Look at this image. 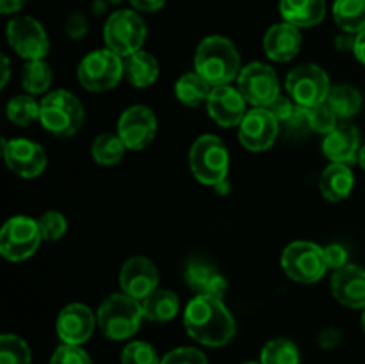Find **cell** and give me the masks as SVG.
Instances as JSON below:
<instances>
[{
  "label": "cell",
  "mask_w": 365,
  "mask_h": 364,
  "mask_svg": "<svg viewBox=\"0 0 365 364\" xmlns=\"http://www.w3.org/2000/svg\"><path fill=\"white\" fill-rule=\"evenodd\" d=\"M184 327L195 341L205 346H223L235 335V320L223 298L196 295L184 310Z\"/></svg>",
  "instance_id": "obj_1"
},
{
  "label": "cell",
  "mask_w": 365,
  "mask_h": 364,
  "mask_svg": "<svg viewBox=\"0 0 365 364\" xmlns=\"http://www.w3.org/2000/svg\"><path fill=\"white\" fill-rule=\"evenodd\" d=\"M241 57L225 36H207L195 54V71L212 88L230 84L241 74Z\"/></svg>",
  "instance_id": "obj_2"
},
{
  "label": "cell",
  "mask_w": 365,
  "mask_h": 364,
  "mask_svg": "<svg viewBox=\"0 0 365 364\" xmlns=\"http://www.w3.org/2000/svg\"><path fill=\"white\" fill-rule=\"evenodd\" d=\"M143 318L145 314H143L141 302L125 293L109 295L96 310V323L100 330L113 341L132 338L141 327Z\"/></svg>",
  "instance_id": "obj_3"
},
{
  "label": "cell",
  "mask_w": 365,
  "mask_h": 364,
  "mask_svg": "<svg viewBox=\"0 0 365 364\" xmlns=\"http://www.w3.org/2000/svg\"><path fill=\"white\" fill-rule=\"evenodd\" d=\"M84 120L86 113L81 100L66 89L46 93L39 102V123L57 138L77 134Z\"/></svg>",
  "instance_id": "obj_4"
},
{
  "label": "cell",
  "mask_w": 365,
  "mask_h": 364,
  "mask_svg": "<svg viewBox=\"0 0 365 364\" xmlns=\"http://www.w3.org/2000/svg\"><path fill=\"white\" fill-rule=\"evenodd\" d=\"M189 164L196 181L216 189L227 182L230 156L225 143L214 134H203L195 139L189 152Z\"/></svg>",
  "instance_id": "obj_5"
},
{
  "label": "cell",
  "mask_w": 365,
  "mask_h": 364,
  "mask_svg": "<svg viewBox=\"0 0 365 364\" xmlns=\"http://www.w3.org/2000/svg\"><path fill=\"white\" fill-rule=\"evenodd\" d=\"M78 82L88 91H107L120 84L125 77L123 57L109 49L89 52L77 68Z\"/></svg>",
  "instance_id": "obj_6"
},
{
  "label": "cell",
  "mask_w": 365,
  "mask_h": 364,
  "mask_svg": "<svg viewBox=\"0 0 365 364\" xmlns=\"http://www.w3.org/2000/svg\"><path fill=\"white\" fill-rule=\"evenodd\" d=\"M285 275L299 284H314L328 271L324 248L312 241H292L282 252Z\"/></svg>",
  "instance_id": "obj_7"
},
{
  "label": "cell",
  "mask_w": 365,
  "mask_h": 364,
  "mask_svg": "<svg viewBox=\"0 0 365 364\" xmlns=\"http://www.w3.org/2000/svg\"><path fill=\"white\" fill-rule=\"evenodd\" d=\"M103 39L107 49L120 57L139 52L146 39V24L135 11L121 9L109 16L103 27Z\"/></svg>",
  "instance_id": "obj_8"
},
{
  "label": "cell",
  "mask_w": 365,
  "mask_h": 364,
  "mask_svg": "<svg viewBox=\"0 0 365 364\" xmlns=\"http://www.w3.org/2000/svg\"><path fill=\"white\" fill-rule=\"evenodd\" d=\"M285 89L298 106L310 109L327 102L331 84L330 77L321 66L299 64L287 74Z\"/></svg>",
  "instance_id": "obj_9"
},
{
  "label": "cell",
  "mask_w": 365,
  "mask_h": 364,
  "mask_svg": "<svg viewBox=\"0 0 365 364\" xmlns=\"http://www.w3.org/2000/svg\"><path fill=\"white\" fill-rule=\"evenodd\" d=\"M43 241L38 220L29 216H13L0 231V253L7 261L21 263L36 253Z\"/></svg>",
  "instance_id": "obj_10"
},
{
  "label": "cell",
  "mask_w": 365,
  "mask_h": 364,
  "mask_svg": "<svg viewBox=\"0 0 365 364\" xmlns=\"http://www.w3.org/2000/svg\"><path fill=\"white\" fill-rule=\"evenodd\" d=\"M237 89L253 107H267L280 96L277 71L266 63H250L242 66L237 77Z\"/></svg>",
  "instance_id": "obj_11"
},
{
  "label": "cell",
  "mask_w": 365,
  "mask_h": 364,
  "mask_svg": "<svg viewBox=\"0 0 365 364\" xmlns=\"http://www.w3.org/2000/svg\"><path fill=\"white\" fill-rule=\"evenodd\" d=\"M7 41L25 61L45 59L50 50L48 34L36 18L16 16L7 24Z\"/></svg>",
  "instance_id": "obj_12"
},
{
  "label": "cell",
  "mask_w": 365,
  "mask_h": 364,
  "mask_svg": "<svg viewBox=\"0 0 365 364\" xmlns=\"http://www.w3.org/2000/svg\"><path fill=\"white\" fill-rule=\"evenodd\" d=\"M2 156L7 168L24 178H34L46 168V152L27 138L2 139Z\"/></svg>",
  "instance_id": "obj_13"
},
{
  "label": "cell",
  "mask_w": 365,
  "mask_h": 364,
  "mask_svg": "<svg viewBox=\"0 0 365 364\" xmlns=\"http://www.w3.org/2000/svg\"><path fill=\"white\" fill-rule=\"evenodd\" d=\"M280 134V123L266 107H253L239 123V141L250 152L271 148Z\"/></svg>",
  "instance_id": "obj_14"
},
{
  "label": "cell",
  "mask_w": 365,
  "mask_h": 364,
  "mask_svg": "<svg viewBox=\"0 0 365 364\" xmlns=\"http://www.w3.org/2000/svg\"><path fill=\"white\" fill-rule=\"evenodd\" d=\"M157 134V118L146 106H132L118 120V136L127 150H143Z\"/></svg>",
  "instance_id": "obj_15"
},
{
  "label": "cell",
  "mask_w": 365,
  "mask_h": 364,
  "mask_svg": "<svg viewBox=\"0 0 365 364\" xmlns=\"http://www.w3.org/2000/svg\"><path fill=\"white\" fill-rule=\"evenodd\" d=\"M120 285L125 295L143 302L146 296L152 295L159 288V271L155 264L146 257H130L121 266Z\"/></svg>",
  "instance_id": "obj_16"
},
{
  "label": "cell",
  "mask_w": 365,
  "mask_h": 364,
  "mask_svg": "<svg viewBox=\"0 0 365 364\" xmlns=\"http://www.w3.org/2000/svg\"><path fill=\"white\" fill-rule=\"evenodd\" d=\"M96 314L84 303H68L59 313L56 321L57 335L66 345H77L88 341L96 327Z\"/></svg>",
  "instance_id": "obj_17"
},
{
  "label": "cell",
  "mask_w": 365,
  "mask_h": 364,
  "mask_svg": "<svg viewBox=\"0 0 365 364\" xmlns=\"http://www.w3.org/2000/svg\"><path fill=\"white\" fill-rule=\"evenodd\" d=\"M246 100L237 88L230 84L212 88L209 100H207V111L210 118L221 127H239L242 118L246 116Z\"/></svg>",
  "instance_id": "obj_18"
},
{
  "label": "cell",
  "mask_w": 365,
  "mask_h": 364,
  "mask_svg": "<svg viewBox=\"0 0 365 364\" xmlns=\"http://www.w3.org/2000/svg\"><path fill=\"white\" fill-rule=\"evenodd\" d=\"M360 132L355 125L351 123H339L331 132H328L323 139L324 157L331 163L351 164L359 161L360 153Z\"/></svg>",
  "instance_id": "obj_19"
},
{
  "label": "cell",
  "mask_w": 365,
  "mask_h": 364,
  "mask_svg": "<svg viewBox=\"0 0 365 364\" xmlns=\"http://www.w3.org/2000/svg\"><path fill=\"white\" fill-rule=\"evenodd\" d=\"M331 293L339 303L351 309H365V270L355 264L341 268L331 277Z\"/></svg>",
  "instance_id": "obj_20"
},
{
  "label": "cell",
  "mask_w": 365,
  "mask_h": 364,
  "mask_svg": "<svg viewBox=\"0 0 365 364\" xmlns=\"http://www.w3.org/2000/svg\"><path fill=\"white\" fill-rule=\"evenodd\" d=\"M299 50H302V34L298 27L284 21L267 29L264 36V52L271 61L287 63L298 56Z\"/></svg>",
  "instance_id": "obj_21"
},
{
  "label": "cell",
  "mask_w": 365,
  "mask_h": 364,
  "mask_svg": "<svg viewBox=\"0 0 365 364\" xmlns=\"http://www.w3.org/2000/svg\"><path fill=\"white\" fill-rule=\"evenodd\" d=\"M184 277L189 288L196 295L223 298L228 289V280L223 277V273H220L216 266H212V264L203 259L189 261L187 266H185Z\"/></svg>",
  "instance_id": "obj_22"
},
{
  "label": "cell",
  "mask_w": 365,
  "mask_h": 364,
  "mask_svg": "<svg viewBox=\"0 0 365 364\" xmlns=\"http://www.w3.org/2000/svg\"><path fill=\"white\" fill-rule=\"evenodd\" d=\"M355 188V175L348 164L331 163L319 177L321 195L330 202H342L351 195Z\"/></svg>",
  "instance_id": "obj_23"
},
{
  "label": "cell",
  "mask_w": 365,
  "mask_h": 364,
  "mask_svg": "<svg viewBox=\"0 0 365 364\" xmlns=\"http://www.w3.org/2000/svg\"><path fill=\"white\" fill-rule=\"evenodd\" d=\"M280 14L294 27H314L327 14L324 0H280Z\"/></svg>",
  "instance_id": "obj_24"
},
{
  "label": "cell",
  "mask_w": 365,
  "mask_h": 364,
  "mask_svg": "<svg viewBox=\"0 0 365 364\" xmlns=\"http://www.w3.org/2000/svg\"><path fill=\"white\" fill-rule=\"evenodd\" d=\"M125 79L134 88H148L159 77V61L150 52L139 50L123 59Z\"/></svg>",
  "instance_id": "obj_25"
},
{
  "label": "cell",
  "mask_w": 365,
  "mask_h": 364,
  "mask_svg": "<svg viewBox=\"0 0 365 364\" xmlns=\"http://www.w3.org/2000/svg\"><path fill=\"white\" fill-rule=\"evenodd\" d=\"M141 305L146 320L157 321V323H166V321L173 320L178 314L180 300H178L177 293L170 291V289L157 288L152 295H148L143 300Z\"/></svg>",
  "instance_id": "obj_26"
},
{
  "label": "cell",
  "mask_w": 365,
  "mask_h": 364,
  "mask_svg": "<svg viewBox=\"0 0 365 364\" xmlns=\"http://www.w3.org/2000/svg\"><path fill=\"white\" fill-rule=\"evenodd\" d=\"M210 93H212V86L198 75L196 71L185 74L175 82V95L180 100L184 106L187 107H198L203 102L207 103Z\"/></svg>",
  "instance_id": "obj_27"
},
{
  "label": "cell",
  "mask_w": 365,
  "mask_h": 364,
  "mask_svg": "<svg viewBox=\"0 0 365 364\" xmlns=\"http://www.w3.org/2000/svg\"><path fill=\"white\" fill-rule=\"evenodd\" d=\"M327 103L339 120H348V118L359 114L360 107H362V95L359 89L349 84L331 86Z\"/></svg>",
  "instance_id": "obj_28"
},
{
  "label": "cell",
  "mask_w": 365,
  "mask_h": 364,
  "mask_svg": "<svg viewBox=\"0 0 365 364\" xmlns=\"http://www.w3.org/2000/svg\"><path fill=\"white\" fill-rule=\"evenodd\" d=\"M331 13L342 31L351 34L365 31V0H335Z\"/></svg>",
  "instance_id": "obj_29"
},
{
  "label": "cell",
  "mask_w": 365,
  "mask_h": 364,
  "mask_svg": "<svg viewBox=\"0 0 365 364\" xmlns=\"http://www.w3.org/2000/svg\"><path fill=\"white\" fill-rule=\"evenodd\" d=\"M125 152H127V146L121 141L120 136L109 134V132L100 134L91 145L93 159L98 164H102V166H114V164H118L123 159Z\"/></svg>",
  "instance_id": "obj_30"
},
{
  "label": "cell",
  "mask_w": 365,
  "mask_h": 364,
  "mask_svg": "<svg viewBox=\"0 0 365 364\" xmlns=\"http://www.w3.org/2000/svg\"><path fill=\"white\" fill-rule=\"evenodd\" d=\"M21 84L29 95H41L52 84V68L45 59L27 61L21 70Z\"/></svg>",
  "instance_id": "obj_31"
},
{
  "label": "cell",
  "mask_w": 365,
  "mask_h": 364,
  "mask_svg": "<svg viewBox=\"0 0 365 364\" xmlns=\"http://www.w3.org/2000/svg\"><path fill=\"white\" fill-rule=\"evenodd\" d=\"M6 114L11 123L29 127L34 121H39V102H36L31 95H18L7 102Z\"/></svg>",
  "instance_id": "obj_32"
},
{
  "label": "cell",
  "mask_w": 365,
  "mask_h": 364,
  "mask_svg": "<svg viewBox=\"0 0 365 364\" xmlns=\"http://www.w3.org/2000/svg\"><path fill=\"white\" fill-rule=\"evenodd\" d=\"M260 364H299L298 346L291 339H273L262 348Z\"/></svg>",
  "instance_id": "obj_33"
},
{
  "label": "cell",
  "mask_w": 365,
  "mask_h": 364,
  "mask_svg": "<svg viewBox=\"0 0 365 364\" xmlns=\"http://www.w3.org/2000/svg\"><path fill=\"white\" fill-rule=\"evenodd\" d=\"M0 364H31V348L14 334L0 338Z\"/></svg>",
  "instance_id": "obj_34"
},
{
  "label": "cell",
  "mask_w": 365,
  "mask_h": 364,
  "mask_svg": "<svg viewBox=\"0 0 365 364\" xmlns=\"http://www.w3.org/2000/svg\"><path fill=\"white\" fill-rule=\"evenodd\" d=\"M157 350L150 343L132 341L121 352V364H160Z\"/></svg>",
  "instance_id": "obj_35"
},
{
  "label": "cell",
  "mask_w": 365,
  "mask_h": 364,
  "mask_svg": "<svg viewBox=\"0 0 365 364\" xmlns=\"http://www.w3.org/2000/svg\"><path fill=\"white\" fill-rule=\"evenodd\" d=\"M39 231H41L43 241H59L66 234L68 221L59 211H46L38 218Z\"/></svg>",
  "instance_id": "obj_36"
},
{
  "label": "cell",
  "mask_w": 365,
  "mask_h": 364,
  "mask_svg": "<svg viewBox=\"0 0 365 364\" xmlns=\"http://www.w3.org/2000/svg\"><path fill=\"white\" fill-rule=\"evenodd\" d=\"M310 116V127H312L314 132H319V134L327 136L328 132L334 131L337 127L339 118L335 116L334 111L328 107V103H321V106L310 107L309 109Z\"/></svg>",
  "instance_id": "obj_37"
},
{
  "label": "cell",
  "mask_w": 365,
  "mask_h": 364,
  "mask_svg": "<svg viewBox=\"0 0 365 364\" xmlns=\"http://www.w3.org/2000/svg\"><path fill=\"white\" fill-rule=\"evenodd\" d=\"M280 127H284L285 136H287L289 139L305 138V136L312 131V127H310L309 109H307V107L298 106L296 107L294 114H292L285 123H282Z\"/></svg>",
  "instance_id": "obj_38"
},
{
  "label": "cell",
  "mask_w": 365,
  "mask_h": 364,
  "mask_svg": "<svg viewBox=\"0 0 365 364\" xmlns=\"http://www.w3.org/2000/svg\"><path fill=\"white\" fill-rule=\"evenodd\" d=\"M48 364H93V360L89 353L84 348H81V346L63 343L52 353Z\"/></svg>",
  "instance_id": "obj_39"
},
{
  "label": "cell",
  "mask_w": 365,
  "mask_h": 364,
  "mask_svg": "<svg viewBox=\"0 0 365 364\" xmlns=\"http://www.w3.org/2000/svg\"><path fill=\"white\" fill-rule=\"evenodd\" d=\"M160 364H209L207 357L202 350L192 348V346H180L163 357Z\"/></svg>",
  "instance_id": "obj_40"
},
{
  "label": "cell",
  "mask_w": 365,
  "mask_h": 364,
  "mask_svg": "<svg viewBox=\"0 0 365 364\" xmlns=\"http://www.w3.org/2000/svg\"><path fill=\"white\" fill-rule=\"evenodd\" d=\"M296 107H298V103H296L294 100L280 95L278 98H274L273 102L266 107V109L269 111V113L277 118L278 123L282 125V123H285V121H287L292 114H294Z\"/></svg>",
  "instance_id": "obj_41"
},
{
  "label": "cell",
  "mask_w": 365,
  "mask_h": 364,
  "mask_svg": "<svg viewBox=\"0 0 365 364\" xmlns=\"http://www.w3.org/2000/svg\"><path fill=\"white\" fill-rule=\"evenodd\" d=\"M324 261H327L328 270L339 271L341 268L348 266V250L339 243L324 246Z\"/></svg>",
  "instance_id": "obj_42"
},
{
  "label": "cell",
  "mask_w": 365,
  "mask_h": 364,
  "mask_svg": "<svg viewBox=\"0 0 365 364\" xmlns=\"http://www.w3.org/2000/svg\"><path fill=\"white\" fill-rule=\"evenodd\" d=\"M88 32V20L82 14H71L66 21V34L73 39H81Z\"/></svg>",
  "instance_id": "obj_43"
},
{
  "label": "cell",
  "mask_w": 365,
  "mask_h": 364,
  "mask_svg": "<svg viewBox=\"0 0 365 364\" xmlns=\"http://www.w3.org/2000/svg\"><path fill=\"white\" fill-rule=\"evenodd\" d=\"M319 345L321 348H335V346L341 343V332L335 330V328H327L319 334Z\"/></svg>",
  "instance_id": "obj_44"
},
{
  "label": "cell",
  "mask_w": 365,
  "mask_h": 364,
  "mask_svg": "<svg viewBox=\"0 0 365 364\" xmlns=\"http://www.w3.org/2000/svg\"><path fill=\"white\" fill-rule=\"evenodd\" d=\"M130 4L143 13H155V11L163 9L166 0H130Z\"/></svg>",
  "instance_id": "obj_45"
},
{
  "label": "cell",
  "mask_w": 365,
  "mask_h": 364,
  "mask_svg": "<svg viewBox=\"0 0 365 364\" xmlns=\"http://www.w3.org/2000/svg\"><path fill=\"white\" fill-rule=\"evenodd\" d=\"M25 2H27V0H0V13L2 14L18 13V11L25 6Z\"/></svg>",
  "instance_id": "obj_46"
},
{
  "label": "cell",
  "mask_w": 365,
  "mask_h": 364,
  "mask_svg": "<svg viewBox=\"0 0 365 364\" xmlns=\"http://www.w3.org/2000/svg\"><path fill=\"white\" fill-rule=\"evenodd\" d=\"M353 54H355V57L360 63L365 64V31L356 34L355 45H353Z\"/></svg>",
  "instance_id": "obj_47"
},
{
  "label": "cell",
  "mask_w": 365,
  "mask_h": 364,
  "mask_svg": "<svg viewBox=\"0 0 365 364\" xmlns=\"http://www.w3.org/2000/svg\"><path fill=\"white\" fill-rule=\"evenodd\" d=\"M9 75H11L9 57H7L6 54H2V82H0V88H6V84L9 82Z\"/></svg>",
  "instance_id": "obj_48"
},
{
  "label": "cell",
  "mask_w": 365,
  "mask_h": 364,
  "mask_svg": "<svg viewBox=\"0 0 365 364\" xmlns=\"http://www.w3.org/2000/svg\"><path fill=\"white\" fill-rule=\"evenodd\" d=\"M359 164L365 170V145H362V148H360V153H359Z\"/></svg>",
  "instance_id": "obj_49"
},
{
  "label": "cell",
  "mask_w": 365,
  "mask_h": 364,
  "mask_svg": "<svg viewBox=\"0 0 365 364\" xmlns=\"http://www.w3.org/2000/svg\"><path fill=\"white\" fill-rule=\"evenodd\" d=\"M362 327H364V332H365V309H364V314H362Z\"/></svg>",
  "instance_id": "obj_50"
},
{
  "label": "cell",
  "mask_w": 365,
  "mask_h": 364,
  "mask_svg": "<svg viewBox=\"0 0 365 364\" xmlns=\"http://www.w3.org/2000/svg\"><path fill=\"white\" fill-rule=\"evenodd\" d=\"M245 364H259V363H245Z\"/></svg>",
  "instance_id": "obj_51"
}]
</instances>
